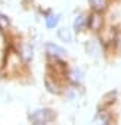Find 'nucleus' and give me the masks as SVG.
Returning a JSON list of instances; mask_svg holds the SVG:
<instances>
[{
  "label": "nucleus",
  "mask_w": 121,
  "mask_h": 125,
  "mask_svg": "<svg viewBox=\"0 0 121 125\" xmlns=\"http://www.w3.org/2000/svg\"><path fill=\"white\" fill-rule=\"evenodd\" d=\"M30 119L34 124H47V122H50L53 119V113L50 110H47V109H40V110H36L30 116Z\"/></svg>",
  "instance_id": "nucleus-1"
},
{
  "label": "nucleus",
  "mask_w": 121,
  "mask_h": 125,
  "mask_svg": "<svg viewBox=\"0 0 121 125\" xmlns=\"http://www.w3.org/2000/svg\"><path fill=\"white\" fill-rule=\"evenodd\" d=\"M87 25H89L92 30L97 31V30L102 28V18L96 13V15H93V16H90V18L87 19Z\"/></svg>",
  "instance_id": "nucleus-2"
},
{
  "label": "nucleus",
  "mask_w": 121,
  "mask_h": 125,
  "mask_svg": "<svg viewBox=\"0 0 121 125\" xmlns=\"http://www.w3.org/2000/svg\"><path fill=\"white\" fill-rule=\"evenodd\" d=\"M47 52H49L50 54H53V56H65V54H67V52H65L62 47H59V46H56V44H53V43H49V44H47Z\"/></svg>",
  "instance_id": "nucleus-3"
},
{
  "label": "nucleus",
  "mask_w": 121,
  "mask_h": 125,
  "mask_svg": "<svg viewBox=\"0 0 121 125\" xmlns=\"http://www.w3.org/2000/svg\"><path fill=\"white\" fill-rule=\"evenodd\" d=\"M90 5L96 12H100L106 8V0H90Z\"/></svg>",
  "instance_id": "nucleus-4"
},
{
  "label": "nucleus",
  "mask_w": 121,
  "mask_h": 125,
  "mask_svg": "<svg viewBox=\"0 0 121 125\" xmlns=\"http://www.w3.org/2000/svg\"><path fill=\"white\" fill-rule=\"evenodd\" d=\"M58 22H59V16H58V15H49V16L46 18V25H47V28H55V27L58 25Z\"/></svg>",
  "instance_id": "nucleus-5"
},
{
  "label": "nucleus",
  "mask_w": 121,
  "mask_h": 125,
  "mask_svg": "<svg viewBox=\"0 0 121 125\" xmlns=\"http://www.w3.org/2000/svg\"><path fill=\"white\" fill-rule=\"evenodd\" d=\"M58 35H59V38H62L64 41H71V34H70V31L67 30V28H62V30H59V32H58Z\"/></svg>",
  "instance_id": "nucleus-6"
},
{
  "label": "nucleus",
  "mask_w": 121,
  "mask_h": 125,
  "mask_svg": "<svg viewBox=\"0 0 121 125\" xmlns=\"http://www.w3.org/2000/svg\"><path fill=\"white\" fill-rule=\"evenodd\" d=\"M84 19H86L84 16H78V18L75 19V22H74V27H75V30H77V31H80V30L84 27Z\"/></svg>",
  "instance_id": "nucleus-7"
}]
</instances>
